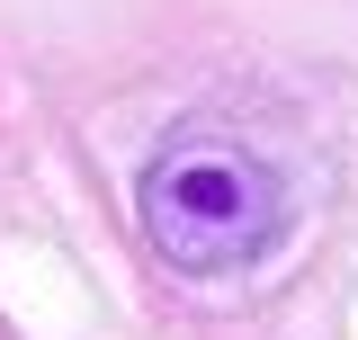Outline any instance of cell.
<instances>
[{"label": "cell", "instance_id": "6da1fadb", "mask_svg": "<svg viewBox=\"0 0 358 340\" xmlns=\"http://www.w3.org/2000/svg\"><path fill=\"white\" fill-rule=\"evenodd\" d=\"M278 215H287L278 179L242 143H224V134H179L171 153L143 170V233L188 278L251 269L278 242Z\"/></svg>", "mask_w": 358, "mask_h": 340}]
</instances>
